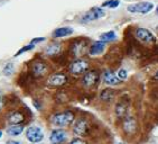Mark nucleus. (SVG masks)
I'll return each mask as SVG.
<instances>
[{"label":"nucleus","instance_id":"nucleus-16","mask_svg":"<svg viewBox=\"0 0 158 144\" xmlns=\"http://www.w3.org/2000/svg\"><path fill=\"white\" fill-rule=\"evenodd\" d=\"M137 129V122L135 120L134 117L131 116H127L123 120V131L128 134H131L134 133Z\"/></svg>","mask_w":158,"mask_h":144},{"label":"nucleus","instance_id":"nucleus-10","mask_svg":"<svg viewBox=\"0 0 158 144\" xmlns=\"http://www.w3.org/2000/svg\"><path fill=\"white\" fill-rule=\"evenodd\" d=\"M102 80L108 86H118L121 83V80L118 78V74L112 70H106L102 74Z\"/></svg>","mask_w":158,"mask_h":144},{"label":"nucleus","instance_id":"nucleus-24","mask_svg":"<svg viewBox=\"0 0 158 144\" xmlns=\"http://www.w3.org/2000/svg\"><path fill=\"white\" fill-rule=\"evenodd\" d=\"M34 47H35V44H33V43L27 44V45H25L24 47H21V49L18 51V52H17V53L15 54V56H19L20 54H23V53L28 52V51H31V50H33Z\"/></svg>","mask_w":158,"mask_h":144},{"label":"nucleus","instance_id":"nucleus-15","mask_svg":"<svg viewBox=\"0 0 158 144\" xmlns=\"http://www.w3.org/2000/svg\"><path fill=\"white\" fill-rule=\"evenodd\" d=\"M7 120H8V123H9L10 125H19V124H21L25 120V116L21 111H15L8 114Z\"/></svg>","mask_w":158,"mask_h":144},{"label":"nucleus","instance_id":"nucleus-21","mask_svg":"<svg viewBox=\"0 0 158 144\" xmlns=\"http://www.w3.org/2000/svg\"><path fill=\"white\" fill-rule=\"evenodd\" d=\"M24 132V126L23 125H10L8 129H7V133L10 136H18L21 133Z\"/></svg>","mask_w":158,"mask_h":144},{"label":"nucleus","instance_id":"nucleus-30","mask_svg":"<svg viewBox=\"0 0 158 144\" xmlns=\"http://www.w3.org/2000/svg\"><path fill=\"white\" fill-rule=\"evenodd\" d=\"M2 106H3V99H2V96H1V94H0V111H1Z\"/></svg>","mask_w":158,"mask_h":144},{"label":"nucleus","instance_id":"nucleus-8","mask_svg":"<svg viewBox=\"0 0 158 144\" xmlns=\"http://www.w3.org/2000/svg\"><path fill=\"white\" fill-rule=\"evenodd\" d=\"M26 137L31 143H40L44 138V133L38 126H31L26 131Z\"/></svg>","mask_w":158,"mask_h":144},{"label":"nucleus","instance_id":"nucleus-18","mask_svg":"<svg viewBox=\"0 0 158 144\" xmlns=\"http://www.w3.org/2000/svg\"><path fill=\"white\" fill-rule=\"evenodd\" d=\"M73 34V28L69 27V26H64V27H58L56 28L52 33V36L54 38H62V37L70 36Z\"/></svg>","mask_w":158,"mask_h":144},{"label":"nucleus","instance_id":"nucleus-2","mask_svg":"<svg viewBox=\"0 0 158 144\" xmlns=\"http://www.w3.org/2000/svg\"><path fill=\"white\" fill-rule=\"evenodd\" d=\"M90 69V63L85 59H76L69 67V71L73 76H83Z\"/></svg>","mask_w":158,"mask_h":144},{"label":"nucleus","instance_id":"nucleus-25","mask_svg":"<svg viewBox=\"0 0 158 144\" xmlns=\"http://www.w3.org/2000/svg\"><path fill=\"white\" fill-rule=\"evenodd\" d=\"M14 72V64L12 63H7L6 67L3 68V74L5 76H10Z\"/></svg>","mask_w":158,"mask_h":144},{"label":"nucleus","instance_id":"nucleus-33","mask_svg":"<svg viewBox=\"0 0 158 144\" xmlns=\"http://www.w3.org/2000/svg\"><path fill=\"white\" fill-rule=\"evenodd\" d=\"M1 136H2V132H1V131H0V137H1Z\"/></svg>","mask_w":158,"mask_h":144},{"label":"nucleus","instance_id":"nucleus-14","mask_svg":"<svg viewBox=\"0 0 158 144\" xmlns=\"http://www.w3.org/2000/svg\"><path fill=\"white\" fill-rule=\"evenodd\" d=\"M106 46V42H102V41H95V42H93V43L91 44V46H90V49H89V54L92 56L100 55V54H102V53L104 52Z\"/></svg>","mask_w":158,"mask_h":144},{"label":"nucleus","instance_id":"nucleus-6","mask_svg":"<svg viewBox=\"0 0 158 144\" xmlns=\"http://www.w3.org/2000/svg\"><path fill=\"white\" fill-rule=\"evenodd\" d=\"M135 36H136V38L139 42H141L143 44H154L156 41L154 34L149 31V29L143 27H139L135 31Z\"/></svg>","mask_w":158,"mask_h":144},{"label":"nucleus","instance_id":"nucleus-9","mask_svg":"<svg viewBox=\"0 0 158 144\" xmlns=\"http://www.w3.org/2000/svg\"><path fill=\"white\" fill-rule=\"evenodd\" d=\"M89 129H90V125H89L88 120H85V118H79L74 123L73 132L77 136H84V135L88 134Z\"/></svg>","mask_w":158,"mask_h":144},{"label":"nucleus","instance_id":"nucleus-31","mask_svg":"<svg viewBox=\"0 0 158 144\" xmlns=\"http://www.w3.org/2000/svg\"><path fill=\"white\" fill-rule=\"evenodd\" d=\"M154 78H155V80H157V81H158V70L156 71V73L154 74Z\"/></svg>","mask_w":158,"mask_h":144},{"label":"nucleus","instance_id":"nucleus-17","mask_svg":"<svg viewBox=\"0 0 158 144\" xmlns=\"http://www.w3.org/2000/svg\"><path fill=\"white\" fill-rule=\"evenodd\" d=\"M128 108H129V105H128L127 101H125V100L118 101V104L116 105L117 117H118V118H126V117H127V113H128Z\"/></svg>","mask_w":158,"mask_h":144},{"label":"nucleus","instance_id":"nucleus-7","mask_svg":"<svg viewBox=\"0 0 158 144\" xmlns=\"http://www.w3.org/2000/svg\"><path fill=\"white\" fill-rule=\"evenodd\" d=\"M69 81V78L65 73H54L51 74L47 79V86L53 87V88H58V87H63L64 85H66Z\"/></svg>","mask_w":158,"mask_h":144},{"label":"nucleus","instance_id":"nucleus-22","mask_svg":"<svg viewBox=\"0 0 158 144\" xmlns=\"http://www.w3.org/2000/svg\"><path fill=\"white\" fill-rule=\"evenodd\" d=\"M116 38H117V34H116V32H113V31L106 32V33H102L100 35V41L106 42V43L113 42V41H116Z\"/></svg>","mask_w":158,"mask_h":144},{"label":"nucleus","instance_id":"nucleus-20","mask_svg":"<svg viewBox=\"0 0 158 144\" xmlns=\"http://www.w3.org/2000/svg\"><path fill=\"white\" fill-rule=\"evenodd\" d=\"M114 95H116V94H114V90H113V89L106 88L100 92V99L102 101H106V103H110V101L113 100Z\"/></svg>","mask_w":158,"mask_h":144},{"label":"nucleus","instance_id":"nucleus-19","mask_svg":"<svg viewBox=\"0 0 158 144\" xmlns=\"http://www.w3.org/2000/svg\"><path fill=\"white\" fill-rule=\"evenodd\" d=\"M61 50H62L61 44L57 43V42H53V43H51L49 45L46 46L45 53L48 56H54V55H57L58 53L61 52Z\"/></svg>","mask_w":158,"mask_h":144},{"label":"nucleus","instance_id":"nucleus-4","mask_svg":"<svg viewBox=\"0 0 158 144\" xmlns=\"http://www.w3.org/2000/svg\"><path fill=\"white\" fill-rule=\"evenodd\" d=\"M152 9H154V3L149 1H141L134 5H129L127 7V10L131 14H141V15H146Z\"/></svg>","mask_w":158,"mask_h":144},{"label":"nucleus","instance_id":"nucleus-29","mask_svg":"<svg viewBox=\"0 0 158 144\" xmlns=\"http://www.w3.org/2000/svg\"><path fill=\"white\" fill-rule=\"evenodd\" d=\"M7 144H21L19 141H15V140H10V141L7 142Z\"/></svg>","mask_w":158,"mask_h":144},{"label":"nucleus","instance_id":"nucleus-1","mask_svg":"<svg viewBox=\"0 0 158 144\" xmlns=\"http://www.w3.org/2000/svg\"><path fill=\"white\" fill-rule=\"evenodd\" d=\"M74 113L71 111H61V113H56L51 117V122L54 126L57 127H66L71 125L74 122Z\"/></svg>","mask_w":158,"mask_h":144},{"label":"nucleus","instance_id":"nucleus-13","mask_svg":"<svg viewBox=\"0 0 158 144\" xmlns=\"http://www.w3.org/2000/svg\"><path fill=\"white\" fill-rule=\"evenodd\" d=\"M47 71H48V67L46 65L45 62H43V61L35 62L33 64V67H31V72H33V74L36 78L45 76V74L47 73Z\"/></svg>","mask_w":158,"mask_h":144},{"label":"nucleus","instance_id":"nucleus-34","mask_svg":"<svg viewBox=\"0 0 158 144\" xmlns=\"http://www.w3.org/2000/svg\"><path fill=\"white\" fill-rule=\"evenodd\" d=\"M120 144H123V143H120Z\"/></svg>","mask_w":158,"mask_h":144},{"label":"nucleus","instance_id":"nucleus-32","mask_svg":"<svg viewBox=\"0 0 158 144\" xmlns=\"http://www.w3.org/2000/svg\"><path fill=\"white\" fill-rule=\"evenodd\" d=\"M156 15H157V16H158V6H157V7H156Z\"/></svg>","mask_w":158,"mask_h":144},{"label":"nucleus","instance_id":"nucleus-26","mask_svg":"<svg viewBox=\"0 0 158 144\" xmlns=\"http://www.w3.org/2000/svg\"><path fill=\"white\" fill-rule=\"evenodd\" d=\"M117 74H118V78L121 80V81H123V80H126L128 78V72L126 69H120Z\"/></svg>","mask_w":158,"mask_h":144},{"label":"nucleus","instance_id":"nucleus-28","mask_svg":"<svg viewBox=\"0 0 158 144\" xmlns=\"http://www.w3.org/2000/svg\"><path fill=\"white\" fill-rule=\"evenodd\" d=\"M44 41H45V37H36V38H33V40L31 41V43L36 45L37 43H40V42H44Z\"/></svg>","mask_w":158,"mask_h":144},{"label":"nucleus","instance_id":"nucleus-27","mask_svg":"<svg viewBox=\"0 0 158 144\" xmlns=\"http://www.w3.org/2000/svg\"><path fill=\"white\" fill-rule=\"evenodd\" d=\"M70 144H86V142L84 140H82V138H74V140L71 141Z\"/></svg>","mask_w":158,"mask_h":144},{"label":"nucleus","instance_id":"nucleus-23","mask_svg":"<svg viewBox=\"0 0 158 144\" xmlns=\"http://www.w3.org/2000/svg\"><path fill=\"white\" fill-rule=\"evenodd\" d=\"M120 6V0H106L102 2V8H110V9H116Z\"/></svg>","mask_w":158,"mask_h":144},{"label":"nucleus","instance_id":"nucleus-3","mask_svg":"<svg viewBox=\"0 0 158 144\" xmlns=\"http://www.w3.org/2000/svg\"><path fill=\"white\" fill-rule=\"evenodd\" d=\"M99 80H100V74L97 70H89L88 72H85L83 74L82 80H81V83L84 88L91 89L94 88L99 83Z\"/></svg>","mask_w":158,"mask_h":144},{"label":"nucleus","instance_id":"nucleus-11","mask_svg":"<svg viewBox=\"0 0 158 144\" xmlns=\"http://www.w3.org/2000/svg\"><path fill=\"white\" fill-rule=\"evenodd\" d=\"M88 50V43L85 41H76L71 46V53L75 58H81Z\"/></svg>","mask_w":158,"mask_h":144},{"label":"nucleus","instance_id":"nucleus-12","mask_svg":"<svg viewBox=\"0 0 158 144\" xmlns=\"http://www.w3.org/2000/svg\"><path fill=\"white\" fill-rule=\"evenodd\" d=\"M66 132L62 129H53L49 135V141L52 144H62L66 141Z\"/></svg>","mask_w":158,"mask_h":144},{"label":"nucleus","instance_id":"nucleus-5","mask_svg":"<svg viewBox=\"0 0 158 144\" xmlns=\"http://www.w3.org/2000/svg\"><path fill=\"white\" fill-rule=\"evenodd\" d=\"M106 16V11L103 10L102 7H92L91 9L86 11L84 15L81 17V23H90L93 22V20H97V19H100L102 17Z\"/></svg>","mask_w":158,"mask_h":144}]
</instances>
